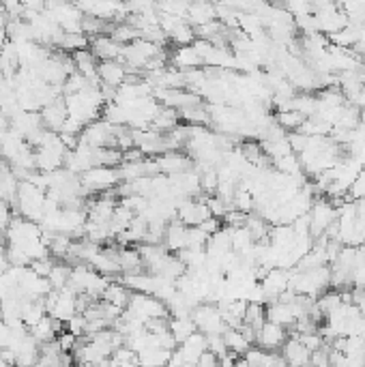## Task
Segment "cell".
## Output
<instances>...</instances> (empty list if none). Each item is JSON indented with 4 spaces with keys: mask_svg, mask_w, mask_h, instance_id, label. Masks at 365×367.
Segmentation results:
<instances>
[{
    "mask_svg": "<svg viewBox=\"0 0 365 367\" xmlns=\"http://www.w3.org/2000/svg\"><path fill=\"white\" fill-rule=\"evenodd\" d=\"M305 118H307V116L301 114L299 110H277V112L273 114V120H275L284 131H297V129L303 125Z\"/></svg>",
    "mask_w": 365,
    "mask_h": 367,
    "instance_id": "cell-25",
    "label": "cell"
},
{
    "mask_svg": "<svg viewBox=\"0 0 365 367\" xmlns=\"http://www.w3.org/2000/svg\"><path fill=\"white\" fill-rule=\"evenodd\" d=\"M290 284V271L288 269H282V267H273L267 271V275L263 277V292H265V299L267 301H275L277 296H280Z\"/></svg>",
    "mask_w": 365,
    "mask_h": 367,
    "instance_id": "cell-8",
    "label": "cell"
},
{
    "mask_svg": "<svg viewBox=\"0 0 365 367\" xmlns=\"http://www.w3.org/2000/svg\"><path fill=\"white\" fill-rule=\"evenodd\" d=\"M101 299L112 303V305H116V307H120V309H125L127 303H129V299H131V290L123 282H110L108 288L103 290Z\"/></svg>",
    "mask_w": 365,
    "mask_h": 367,
    "instance_id": "cell-22",
    "label": "cell"
},
{
    "mask_svg": "<svg viewBox=\"0 0 365 367\" xmlns=\"http://www.w3.org/2000/svg\"><path fill=\"white\" fill-rule=\"evenodd\" d=\"M69 277H71V267L69 265H54V269L49 271L47 279L54 290H63L69 284Z\"/></svg>",
    "mask_w": 365,
    "mask_h": 367,
    "instance_id": "cell-27",
    "label": "cell"
},
{
    "mask_svg": "<svg viewBox=\"0 0 365 367\" xmlns=\"http://www.w3.org/2000/svg\"><path fill=\"white\" fill-rule=\"evenodd\" d=\"M219 185V177L215 168H206L200 172V191L204 196H213Z\"/></svg>",
    "mask_w": 365,
    "mask_h": 367,
    "instance_id": "cell-28",
    "label": "cell"
},
{
    "mask_svg": "<svg viewBox=\"0 0 365 367\" xmlns=\"http://www.w3.org/2000/svg\"><path fill=\"white\" fill-rule=\"evenodd\" d=\"M198 365L200 367H211V365H219V357L213 353V351H204L198 359Z\"/></svg>",
    "mask_w": 365,
    "mask_h": 367,
    "instance_id": "cell-31",
    "label": "cell"
},
{
    "mask_svg": "<svg viewBox=\"0 0 365 367\" xmlns=\"http://www.w3.org/2000/svg\"><path fill=\"white\" fill-rule=\"evenodd\" d=\"M15 213L28 217L32 221L41 219L43 215V204H45V189L37 187L32 181H20L17 185V194H15Z\"/></svg>",
    "mask_w": 365,
    "mask_h": 367,
    "instance_id": "cell-1",
    "label": "cell"
},
{
    "mask_svg": "<svg viewBox=\"0 0 365 367\" xmlns=\"http://www.w3.org/2000/svg\"><path fill=\"white\" fill-rule=\"evenodd\" d=\"M168 329H170V333L175 335V340L181 344L183 340H187L194 331H198L196 322L191 316H172L168 318Z\"/></svg>",
    "mask_w": 365,
    "mask_h": 367,
    "instance_id": "cell-23",
    "label": "cell"
},
{
    "mask_svg": "<svg viewBox=\"0 0 365 367\" xmlns=\"http://www.w3.org/2000/svg\"><path fill=\"white\" fill-rule=\"evenodd\" d=\"M11 337H13L11 326L3 320V316H0V351H3V348H9V346H11Z\"/></svg>",
    "mask_w": 365,
    "mask_h": 367,
    "instance_id": "cell-29",
    "label": "cell"
},
{
    "mask_svg": "<svg viewBox=\"0 0 365 367\" xmlns=\"http://www.w3.org/2000/svg\"><path fill=\"white\" fill-rule=\"evenodd\" d=\"M265 320H267V305L260 301H247V309H245V318H243V322L258 331L265 324Z\"/></svg>",
    "mask_w": 365,
    "mask_h": 367,
    "instance_id": "cell-26",
    "label": "cell"
},
{
    "mask_svg": "<svg viewBox=\"0 0 365 367\" xmlns=\"http://www.w3.org/2000/svg\"><path fill=\"white\" fill-rule=\"evenodd\" d=\"M89 47L93 49V54L99 60H114V58H120V54H123V45H120L118 41H114V37L110 32H103V34L93 37Z\"/></svg>",
    "mask_w": 365,
    "mask_h": 367,
    "instance_id": "cell-15",
    "label": "cell"
},
{
    "mask_svg": "<svg viewBox=\"0 0 365 367\" xmlns=\"http://www.w3.org/2000/svg\"><path fill=\"white\" fill-rule=\"evenodd\" d=\"M170 63H172V67L181 69V71H189V69L204 67V60H202L200 52H198V47L194 43L177 45V49L170 54Z\"/></svg>",
    "mask_w": 365,
    "mask_h": 367,
    "instance_id": "cell-12",
    "label": "cell"
},
{
    "mask_svg": "<svg viewBox=\"0 0 365 367\" xmlns=\"http://www.w3.org/2000/svg\"><path fill=\"white\" fill-rule=\"evenodd\" d=\"M41 118H43V125L52 131H60L65 120L69 118V112H67V103L65 99H54L52 103L41 108Z\"/></svg>",
    "mask_w": 365,
    "mask_h": 367,
    "instance_id": "cell-17",
    "label": "cell"
},
{
    "mask_svg": "<svg viewBox=\"0 0 365 367\" xmlns=\"http://www.w3.org/2000/svg\"><path fill=\"white\" fill-rule=\"evenodd\" d=\"M213 213L206 204V198L198 200L196 196L191 198H183L181 204L177 206V217L185 223V225H200L204 219H208Z\"/></svg>",
    "mask_w": 365,
    "mask_h": 367,
    "instance_id": "cell-6",
    "label": "cell"
},
{
    "mask_svg": "<svg viewBox=\"0 0 365 367\" xmlns=\"http://www.w3.org/2000/svg\"><path fill=\"white\" fill-rule=\"evenodd\" d=\"M11 206H9V202L7 200H3L0 198V230H5L7 225H9V221H11Z\"/></svg>",
    "mask_w": 365,
    "mask_h": 367,
    "instance_id": "cell-30",
    "label": "cell"
},
{
    "mask_svg": "<svg viewBox=\"0 0 365 367\" xmlns=\"http://www.w3.org/2000/svg\"><path fill=\"white\" fill-rule=\"evenodd\" d=\"M177 351L181 353V357L185 359V365H198V359L204 351H208V337L202 333V331H194L187 340H183Z\"/></svg>",
    "mask_w": 365,
    "mask_h": 367,
    "instance_id": "cell-10",
    "label": "cell"
},
{
    "mask_svg": "<svg viewBox=\"0 0 365 367\" xmlns=\"http://www.w3.org/2000/svg\"><path fill=\"white\" fill-rule=\"evenodd\" d=\"M3 365H7V361H5V357H3V351H0V367Z\"/></svg>",
    "mask_w": 365,
    "mask_h": 367,
    "instance_id": "cell-32",
    "label": "cell"
},
{
    "mask_svg": "<svg viewBox=\"0 0 365 367\" xmlns=\"http://www.w3.org/2000/svg\"><path fill=\"white\" fill-rule=\"evenodd\" d=\"M155 162H157V168L164 174H177L187 168H194V159L181 151H166L162 155H155Z\"/></svg>",
    "mask_w": 365,
    "mask_h": 367,
    "instance_id": "cell-11",
    "label": "cell"
},
{
    "mask_svg": "<svg viewBox=\"0 0 365 367\" xmlns=\"http://www.w3.org/2000/svg\"><path fill=\"white\" fill-rule=\"evenodd\" d=\"M181 122H183V120H181L179 110L162 106V110L155 114V118H153V122H151V127H153L155 131H159V133H168V131H172L175 127H179Z\"/></svg>",
    "mask_w": 365,
    "mask_h": 367,
    "instance_id": "cell-20",
    "label": "cell"
},
{
    "mask_svg": "<svg viewBox=\"0 0 365 367\" xmlns=\"http://www.w3.org/2000/svg\"><path fill=\"white\" fill-rule=\"evenodd\" d=\"M307 215H309V234L316 241L318 236L327 232L329 225L338 219V208L329 198H320V200H314Z\"/></svg>",
    "mask_w": 365,
    "mask_h": 367,
    "instance_id": "cell-5",
    "label": "cell"
},
{
    "mask_svg": "<svg viewBox=\"0 0 365 367\" xmlns=\"http://www.w3.org/2000/svg\"><path fill=\"white\" fill-rule=\"evenodd\" d=\"M125 311L142 322H148L155 318H170V309L166 301H162L157 294H146V292H131V299Z\"/></svg>",
    "mask_w": 365,
    "mask_h": 367,
    "instance_id": "cell-2",
    "label": "cell"
},
{
    "mask_svg": "<svg viewBox=\"0 0 365 367\" xmlns=\"http://www.w3.org/2000/svg\"><path fill=\"white\" fill-rule=\"evenodd\" d=\"M223 342H225V348H228L230 353H236V355H245L252 348V340H247V335L243 333L239 326L225 329L223 331Z\"/></svg>",
    "mask_w": 365,
    "mask_h": 367,
    "instance_id": "cell-21",
    "label": "cell"
},
{
    "mask_svg": "<svg viewBox=\"0 0 365 367\" xmlns=\"http://www.w3.org/2000/svg\"><path fill=\"white\" fill-rule=\"evenodd\" d=\"M217 20V9L211 0H189V9H187V22L198 28L208 22Z\"/></svg>",
    "mask_w": 365,
    "mask_h": 367,
    "instance_id": "cell-16",
    "label": "cell"
},
{
    "mask_svg": "<svg viewBox=\"0 0 365 367\" xmlns=\"http://www.w3.org/2000/svg\"><path fill=\"white\" fill-rule=\"evenodd\" d=\"M288 335L290 333L286 331V326L265 320V324L256 331V346L265 348V351H280L284 342L288 340Z\"/></svg>",
    "mask_w": 365,
    "mask_h": 367,
    "instance_id": "cell-7",
    "label": "cell"
},
{
    "mask_svg": "<svg viewBox=\"0 0 365 367\" xmlns=\"http://www.w3.org/2000/svg\"><path fill=\"white\" fill-rule=\"evenodd\" d=\"M118 267L120 273H137L144 271V260L140 256V249H131V247H118Z\"/></svg>",
    "mask_w": 365,
    "mask_h": 367,
    "instance_id": "cell-19",
    "label": "cell"
},
{
    "mask_svg": "<svg viewBox=\"0 0 365 367\" xmlns=\"http://www.w3.org/2000/svg\"><path fill=\"white\" fill-rule=\"evenodd\" d=\"M80 183L82 187L89 191V194H101V191L114 189L120 183L118 177V168L112 166H93L91 170H86L80 174Z\"/></svg>",
    "mask_w": 365,
    "mask_h": 367,
    "instance_id": "cell-3",
    "label": "cell"
},
{
    "mask_svg": "<svg viewBox=\"0 0 365 367\" xmlns=\"http://www.w3.org/2000/svg\"><path fill=\"white\" fill-rule=\"evenodd\" d=\"M280 353H282V357L286 359L288 365H307L309 357H311V351L299 340L297 333H290L288 335V340L280 348Z\"/></svg>",
    "mask_w": 365,
    "mask_h": 367,
    "instance_id": "cell-13",
    "label": "cell"
},
{
    "mask_svg": "<svg viewBox=\"0 0 365 367\" xmlns=\"http://www.w3.org/2000/svg\"><path fill=\"white\" fill-rule=\"evenodd\" d=\"M187 234H189V225H185L179 217L168 221L166 234H164L166 249L172 252V254H179L181 249H185L187 247Z\"/></svg>",
    "mask_w": 365,
    "mask_h": 367,
    "instance_id": "cell-14",
    "label": "cell"
},
{
    "mask_svg": "<svg viewBox=\"0 0 365 367\" xmlns=\"http://www.w3.org/2000/svg\"><path fill=\"white\" fill-rule=\"evenodd\" d=\"M267 320L290 329L294 324V320H297V316H294V309H292V303H286V301H280V299L269 301V305H267Z\"/></svg>",
    "mask_w": 365,
    "mask_h": 367,
    "instance_id": "cell-18",
    "label": "cell"
},
{
    "mask_svg": "<svg viewBox=\"0 0 365 367\" xmlns=\"http://www.w3.org/2000/svg\"><path fill=\"white\" fill-rule=\"evenodd\" d=\"M91 45V37L84 32H63V37L58 41V52H65V54H74L78 49H84Z\"/></svg>",
    "mask_w": 365,
    "mask_h": 367,
    "instance_id": "cell-24",
    "label": "cell"
},
{
    "mask_svg": "<svg viewBox=\"0 0 365 367\" xmlns=\"http://www.w3.org/2000/svg\"><path fill=\"white\" fill-rule=\"evenodd\" d=\"M191 318H194L198 331H202L204 335H215V333H223L225 329H228V324L223 322L221 318V311L217 305L213 303H198L194 307V311H191Z\"/></svg>",
    "mask_w": 365,
    "mask_h": 367,
    "instance_id": "cell-4",
    "label": "cell"
},
{
    "mask_svg": "<svg viewBox=\"0 0 365 367\" xmlns=\"http://www.w3.org/2000/svg\"><path fill=\"white\" fill-rule=\"evenodd\" d=\"M97 74H99L101 84H108V86H114V89H118V86L127 80L129 69H127V65L120 60V58H114V60H99Z\"/></svg>",
    "mask_w": 365,
    "mask_h": 367,
    "instance_id": "cell-9",
    "label": "cell"
}]
</instances>
